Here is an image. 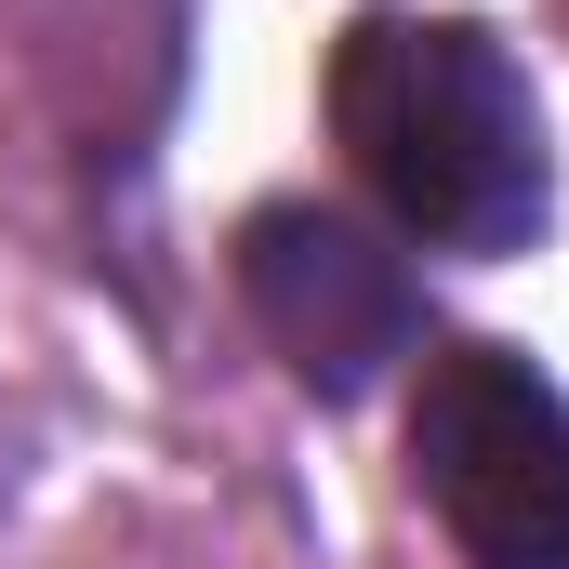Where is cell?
<instances>
[{
  "instance_id": "cell-1",
  "label": "cell",
  "mask_w": 569,
  "mask_h": 569,
  "mask_svg": "<svg viewBox=\"0 0 569 569\" xmlns=\"http://www.w3.org/2000/svg\"><path fill=\"white\" fill-rule=\"evenodd\" d=\"M331 133L358 186L437 252H517L543 226V120L490 27L358 13L331 53Z\"/></svg>"
},
{
  "instance_id": "cell-3",
  "label": "cell",
  "mask_w": 569,
  "mask_h": 569,
  "mask_svg": "<svg viewBox=\"0 0 569 569\" xmlns=\"http://www.w3.org/2000/svg\"><path fill=\"white\" fill-rule=\"evenodd\" d=\"M239 291H252L266 345L291 358V385H318V398H371V385L425 345L411 266H398L371 226L318 212V199H279V212L239 226Z\"/></svg>"
},
{
  "instance_id": "cell-2",
  "label": "cell",
  "mask_w": 569,
  "mask_h": 569,
  "mask_svg": "<svg viewBox=\"0 0 569 569\" xmlns=\"http://www.w3.org/2000/svg\"><path fill=\"white\" fill-rule=\"evenodd\" d=\"M411 477L477 569H569V398L517 345H437L425 358Z\"/></svg>"
}]
</instances>
